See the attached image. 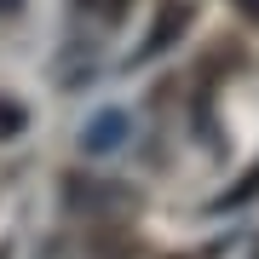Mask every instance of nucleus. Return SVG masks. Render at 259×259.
<instances>
[{"instance_id":"nucleus-1","label":"nucleus","mask_w":259,"mask_h":259,"mask_svg":"<svg viewBox=\"0 0 259 259\" xmlns=\"http://www.w3.org/2000/svg\"><path fill=\"white\" fill-rule=\"evenodd\" d=\"M185 18H190V6H185V0H167V6H161V23H156V35H150V47H144V52L173 47V40H179V29H185Z\"/></svg>"},{"instance_id":"nucleus-2","label":"nucleus","mask_w":259,"mask_h":259,"mask_svg":"<svg viewBox=\"0 0 259 259\" xmlns=\"http://www.w3.org/2000/svg\"><path fill=\"white\" fill-rule=\"evenodd\" d=\"M23 104H6V98H0V139H12V133H23Z\"/></svg>"},{"instance_id":"nucleus-3","label":"nucleus","mask_w":259,"mask_h":259,"mask_svg":"<svg viewBox=\"0 0 259 259\" xmlns=\"http://www.w3.org/2000/svg\"><path fill=\"white\" fill-rule=\"evenodd\" d=\"M242 12H253V18H259V0H242Z\"/></svg>"},{"instance_id":"nucleus-4","label":"nucleus","mask_w":259,"mask_h":259,"mask_svg":"<svg viewBox=\"0 0 259 259\" xmlns=\"http://www.w3.org/2000/svg\"><path fill=\"white\" fill-rule=\"evenodd\" d=\"M173 259H185V253H173Z\"/></svg>"}]
</instances>
